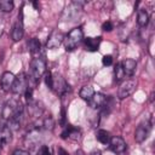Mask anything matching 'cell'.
Wrapping results in <instances>:
<instances>
[{
	"mask_svg": "<svg viewBox=\"0 0 155 155\" xmlns=\"http://www.w3.org/2000/svg\"><path fill=\"white\" fill-rule=\"evenodd\" d=\"M97 139H98V142H101L102 144H108L109 140H110L109 132L105 131V130H99V131L97 132Z\"/></svg>",
	"mask_w": 155,
	"mask_h": 155,
	"instance_id": "obj_23",
	"label": "cell"
},
{
	"mask_svg": "<svg viewBox=\"0 0 155 155\" xmlns=\"http://www.w3.org/2000/svg\"><path fill=\"white\" fill-rule=\"evenodd\" d=\"M102 29L104 30V31H111L113 29H114V27H113V24H111V22H104L103 23V25H102Z\"/></svg>",
	"mask_w": 155,
	"mask_h": 155,
	"instance_id": "obj_29",
	"label": "cell"
},
{
	"mask_svg": "<svg viewBox=\"0 0 155 155\" xmlns=\"http://www.w3.org/2000/svg\"><path fill=\"white\" fill-rule=\"evenodd\" d=\"M136 86H137V82H136V80H133V79H130V80L124 81V82L120 85V87H119V92H117L119 99H125V98L130 97V96L134 92Z\"/></svg>",
	"mask_w": 155,
	"mask_h": 155,
	"instance_id": "obj_5",
	"label": "cell"
},
{
	"mask_svg": "<svg viewBox=\"0 0 155 155\" xmlns=\"http://www.w3.org/2000/svg\"><path fill=\"white\" fill-rule=\"evenodd\" d=\"M105 102H107V97L104 96V94H102V93H96L94 92V94L91 97V99L88 101V105H90V108H92V109H99V108H102L104 104H105Z\"/></svg>",
	"mask_w": 155,
	"mask_h": 155,
	"instance_id": "obj_13",
	"label": "cell"
},
{
	"mask_svg": "<svg viewBox=\"0 0 155 155\" xmlns=\"http://www.w3.org/2000/svg\"><path fill=\"white\" fill-rule=\"evenodd\" d=\"M23 113V105L22 103L16 99V98H12L10 101H7L2 108V113H1V116L4 120L8 121L11 120L13 116L18 115V114H22Z\"/></svg>",
	"mask_w": 155,
	"mask_h": 155,
	"instance_id": "obj_3",
	"label": "cell"
},
{
	"mask_svg": "<svg viewBox=\"0 0 155 155\" xmlns=\"http://www.w3.org/2000/svg\"><path fill=\"white\" fill-rule=\"evenodd\" d=\"M42 126L45 130H48V131H52L54 128V120L51 117V116H47L44 119V122H42Z\"/></svg>",
	"mask_w": 155,
	"mask_h": 155,
	"instance_id": "obj_25",
	"label": "cell"
},
{
	"mask_svg": "<svg viewBox=\"0 0 155 155\" xmlns=\"http://www.w3.org/2000/svg\"><path fill=\"white\" fill-rule=\"evenodd\" d=\"M51 90H53L57 94L63 96L68 91H70V87H69V85L67 84V81L64 80V78L61 74L53 73L52 74V87H51Z\"/></svg>",
	"mask_w": 155,
	"mask_h": 155,
	"instance_id": "obj_4",
	"label": "cell"
},
{
	"mask_svg": "<svg viewBox=\"0 0 155 155\" xmlns=\"http://www.w3.org/2000/svg\"><path fill=\"white\" fill-rule=\"evenodd\" d=\"M149 22V15L144 8H139L137 12V23L140 27H145Z\"/></svg>",
	"mask_w": 155,
	"mask_h": 155,
	"instance_id": "obj_17",
	"label": "cell"
},
{
	"mask_svg": "<svg viewBox=\"0 0 155 155\" xmlns=\"http://www.w3.org/2000/svg\"><path fill=\"white\" fill-rule=\"evenodd\" d=\"M44 78H45V82H46V85H47V87H52V73H50V71H46L45 74H44Z\"/></svg>",
	"mask_w": 155,
	"mask_h": 155,
	"instance_id": "obj_26",
	"label": "cell"
},
{
	"mask_svg": "<svg viewBox=\"0 0 155 155\" xmlns=\"http://www.w3.org/2000/svg\"><path fill=\"white\" fill-rule=\"evenodd\" d=\"M102 42V38L101 36H97V38H86L84 39V46H85V50L86 51H90V52H94L98 50L99 45Z\"/></svg>",
	"mask_w": 155,
	"mask_h": 155,
	"instance_id": "obj_14",
	"label": "cell"
},
{
	"mask_svg": "<svg viewBox=\"0 0 155 155\" xmlns=\"http://www.w3.org/2000/svg\"><path fill=\"white\" fill-rule=\"evenodd\" d=\"M28 110L30 113V115L33 116H39L42 111V107H40V103L39 102H35L34 99L31 102L28 103Z\"/></svg>",
	"mask_w": 155,
	"mask_h": 155,
	"instance_id": "obj_18",
	"label": "cell"
},
{
	"mask_svg": "<svg viewBox=\"0 0 155 155\" xmlns=\"http://www.w3.org/2000/svg\"><path fill=\"white\" fill-rule=\"evenodd\" d=\"M13 1L11 0H2L0 1V11L2 12H11L13 10Z\"/></svg>",
	"mask_w": 155,
	"mask_h": 155,
	"instance_id": "obj_24",
	"label": "cell"
},
{
	"mask_svg": "<svg viewBox=\"0 0 155 155\" xmlns=\"http://www.w3.org/2000/svg\"><path fill=\"white\" fill-rule=\"evenodd\" d=\"M80 97L82 98V99H85V101H90L91 99V97L94 94V90H93V87L92 86H90V85H86V86H82V88L80 90Z\"/></svg>",
	"mask_w": 155,
	"mask_h": 155,
	"instance_id": "obj_19",
	"label": "cell"
},
{
	"mask_svg": "<svg viewBox=\"0 0 155 155\" xmlns=\"http://www.w3.org/2000/svg\"><path fill=\"white\" fill-rule=\"evenodd\" d=\"M5 144H6V143H5L4 140H1V139H0V153H1V150H2V148H4V145H5Z\"/></svg>",
	"mask_w": 155,
	"mask_h": 155,
	"instance_id": "obj_35",
	"label": "cell"
},
{
	"mask_svg": "<svg viewBox=\"0 0 155 155\" xmlns=\"http://www.w3.org/2000/svg\"><path fill=\"white\" fill-rule=\"evenodd\" d=\"M61 125H62V126H64V125H65V111H64V109L62 110V117H61Z\"/></svg>",
	"mask_w": 155,
	"mask_h": 155,
	"instance_id": "obj_32",
	"label": "cell"
},
{
	"mask_svg": "<svg viewBox=\"0 0 155 155\" xmlns=\"http://www.w3.org/2000/svg\"><path fill=\"white\" fill-rule=\"evenodd\" d=\"M41 155H51V150L47 145H42L41 147Z\"/></svg>",
	"mask_w": 155,
	"mask_h": 155,
	"instance_id": "obj_30",
	"label": "cell"
},
{
	"mask_svg": "<svg viewBox=\"0 0 155 155\" xmlns=\"http://www.w3.org/2000/svg\"><path fill=\"white\" fill-rule=\"evenodd\" d=\"M24 96H25V99H27V102H28V103L33 101V88H31L30 86H28V88L25 90Z\"/></svg>",
	"mask_w": 155,
	"mask_h": 155,
	"instance_id": "obj_27",
	"label": "cell"
},
{
	"mask_svg": "<svg viewBox=\"0 0 155 155\" xmlns=\"http://www.w3.org/2000/svg\"><path fill=\"white\" fill-rule=\"evenodd\" d=\"M102 63L104 65H111L113 64V57L110 54H105L103 58H102Z\"/></svg>",
	"mask_w": 155,
	"mask_h": 155,
	"instance_id": "obj_28",
	"label": "cell"
},
{
	"mask_svg": "<svg viewBox=\"0 0 155 155\" xmlns=\"http://www.w3.org/2000/svg\"><path fill=\"white\" fill-rule=\"evenodd\" d=\"M114 76H115V81L116 82H120L125 79V73L122 70V67H121V63H117L114 68Z\"/></svg>",
	"mask_w": 155,
	"mask_h": 155,
	"instance_id": "obj_22",
	"label": "cell"
},
{
	"mask_svg": "<svg viewBox=\"0 0 155 155\" xmlns=\"http://www.w3.org/2000/svg\"><path fill=\"white\" fill-rule=\"evenodd\" d=\"M0 139L4 140L6 144L11 142L12 136H11V128L7 125H4L0 127Z\"/></svg>",
	"mask_w": 155,
	"mask_h": 155,
	"instance_id": "obj_20",
	"label": "cell"
},
{
	"mask_svg": "<svg viewBox=\"0 0 155 155\" xmlns=\"http://www.w3.org/2000/svg\"><path fill=\"white\" fill-rule=\"evenodd\" d=\"M15 79H16V76L13 75V73H11V71H5V73H2V75H1V78H0V87H1V90H2L4 92L11 91L12 85H13V82H15Z\"/></svg>",
	"mask_w": 155,
	"mask_h": 155,
	"instance_id": "obj_10",
	"label": "cell"
},
{
	"mask_svg": "<svg viewBox=\"0 0 155 155\" xmlns=\"http://www.w3.org/2000/svg\"><path fill=\"white\" fill-rule=\"evenodd\" d=\"M23 33H24V29H23V19H22V15H21V17L18 16L17 22L13 24V28H12L11 36H12L13 41H19L23 38Z\"/></svg>",
	"mask_w": 155,
	"mask_h": 155,
	"instance_id": "obj_12",
	"label": "cell"
},
{
	"mask_svg": "<svg viewBox=\"0 0 155 155\" xmlns=\"http://www.w3.org/2000/svg\"><path fill=\"white\" fill-rule=\"evenodd\" d=\"M63 40H64L63 33L59 31L58 29H54V30L50 34V36H48V39H47V42H46V46H47V48H50V50L57 48V47H59V45L63 42Z\"/></svg>",
	"mask_w": 155,
	"mask_h": 155,
	"instance_id": "obj_9",
	"label": "cell"
},
{
	"mask_svg": "<svg viewBox=\"0 0 155 155\" xmlns=\"http://www.w3.org/2000/svg\"><path fill=\"white\" fill-rule=\"evenodd\" d=\"M46 73V59L44 57H36L31 59L29 65V78L36 84Z\"/></svg>",
	"mask_w": 155,
	"mask_h": 155,
	"instance_id": "obj_1",
	"label": "cell"
},
{
	"mask_svg": "<svg viewBox=\"0 0 155 155\" xmlns=\"http://www.w3.org/2000/svg\"><path fill=\"white\" fill-rule=\"evenodd\" d=\"M82 40H84V31L80 27H76V28H73L67 36H64L63 44L67 51H73L80 45Z\"/></svg>",
	"mask_w": 155,
	"mask_h": 155,
	"instance_id": "obj_2",
	"label": "cell"
},
{
	"mask_svg": "<svg viewBox=\"0 0 155 155\" xmlns=\"http://www.w3.org/2000/svg\"><path fill=\"white\" fill-rule=\"evenodd\" d=\"M58 155H69V153L65 150V149H63V148H58Z\"/></svg>",
	"mask_w": 155,
	"mask_h": 155,
	"instance_id": "obj_33",
	"label": "cell"
},
{
	"mask_svg": "<svg viewBox=\"0 0 155 155\" xmlns=\"http://www.w3.org/2000/svg\"><path fill=\"white\" fill-rule=\"evenodd\" d=\"M151 125L153 124L148 120L139 124V126L136 128V132H134V139H136L137 143H142L148 138V136L150 133V130H151Z\"/></svg>",
	"mask_w": 155,
	"mask_h": 155,
	"instance_id": "obj_6",
	"label": "cell"
},
{
	"mask_svg": "<svg viewBox=\"0 0 155 155\" xmlns=\"http://www.w3.org/2000/svg\"><path fill=\"white\" fill-rule=\"evenodd\" d=\"M109 148L111 149V151H114L116 154H121V153H124L126 150V142L119 136L110 137Z\"/></svg>",
	"mask_w": 155,
	"mask_h": 155,
	"instance_id": "obj_11",
	"label": "cell"
},
{
	"mask_svg": "<svg viewBox=\"0 0 155 155\" xmlns=\"http://www.w3.org/2000/svg\"><path fill=\"white\" fill-rule=\"evenodd\" d=\"M121 67H122V70L125 73V76H132L136 71L137 63L132 58H126L125 61L121 62Z\"/></svg>",
	"mask_w": 155,
	"mask_h": 155,
	"instance_id": "obj_15",
	"label": "cell"
},
{
	"mask_svg": "<svg viewBox=\"0 0 155 155\" xmlns=\"http://www.w3.org/2000/svg\"><path fill=\"white\" fill-rule=\"evenodd\" d=\"M27 88H28V78L25 76L24 73H21L18 76H16L11 91L15 94H24Z\"/></svg>",
	"mask_w": 155,
	"mask_h": 155,
	"instance_id": "obj_7",
	"label": "cell"
},
{
	"mask_svg": "<svg viewBox=\"0 0 155 155\" xmlns=\"http://www.w3.org/2000/svg\"><path fill=\"white\" fill-rule=\"evenodd\" d=\"M62 138L63 139L70 138L74 140H79L81 138V131H80V128H76L73 126H67L65 130L62 132Z\"/></svg>",
	"mask_w": 155,
	"mask_h": 155,
	"instance_id": "obj_16",
	"label": "cell"
},
{
	"mask_svg": "<svg viewBox=\"0 0 155 155\" xmlns=\"http://www.w3.org/2000/svg\"><path fill=\"white\" fill-rule=\"evenodd\" d=\"M12 155H30V154H29V151H27V150L17 149V150H15V151H13V154H12Z\"/></svg>",
	"mask_w": 155,
	"mask_h": 155,
	"instance_id": "obj_31",
	"label": "cell"
},
{
	"mask_svg": "<svg viewBox=\"0 0 155 155\" xmlns=\"http://www.w3.org/2000/svg\"><path fill=\"white\" fill-rule=\"evenodd\" d=\"M90 155H102V153H101L99 150H94V151H92Z\"/></svg>",
	"mask_w": 155,
	"mask_h": 155,
	"instance_id": "obj_34",
	"label": "cell"
},
{
	"mask_svg": "<svg viewBox=\"0 0 155 155\" xmlns=\"http://www.w3.org/2000/svg\"><path fill=\"white\" fill-rule=\"evenodd\" d=\"M40 142H41V133H40V131H39L38 128L30 130V131L27 133L25 138H24L25 145H27L28 148H30V149H35L36 147H39Z\"/></svg>",
	"mask_w": 155,
	"mask_h": 155,
	"instance_id": "obj_8",
	"label": "cell"
},
{
	"mask_svg": "<svg viewBox=\"0 0 155 155\" xmlns=\"http://www.w3.org/2000/svg\"><path fill=\"white\" fill-rule=\"evenodd\" d=\"M40 48H41V44L36 38H33L28 41V50L30 53H36L40 51Z\"/></svg>",
	"mask_w": 155,
	"mask_h": 155,
	"instance_id": "obj_21",
	"label": "cell"
}]
</instances>
